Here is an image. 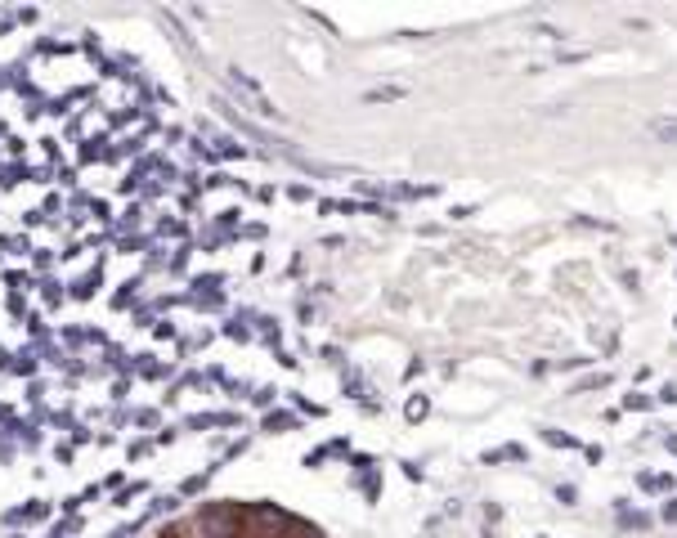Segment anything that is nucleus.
<instances>
[{"mask_svg": "<svg viewBox=\"0 0 677 538\" xmlns=\"http://www.w3.org/2000/svg\"><path fill=\"white\" fill-rule=\"evenodd\" d=\"M166 538H314L305 534L296 521L278 516V512H252V507H211L198 512L193 521L175 525Z\"/></svg>", "mask_w": 677, "mask_h": 538, "instance_id": "obj_1", "label": "nucleus"}, {"mask_svg": "<svg viewBox=\"0 0 677 538\" xmlns=\"http://www.w3.org/2000/svg\"><path fill=\"white\" fill-rule=\"evenodd\" d=\"M651 134H655L660 144H677V117H655V122H651Z\"/></svg>", "mask_w": 677, "mask_h": 538, "instance_id": "obj_2", "label": "nucleus"}]
</instances>
